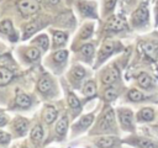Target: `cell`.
Here are the masks:
<instances>
[{
    "instance_id": "1",
    "label": "cell",
    "mask_w": 158,
    "mask_h": 148,
    "mask_svg": "<svg viewBox=\"0 0 158 148\" xmlns=\"http://www.w3.org/2000/svg\"><path fill=\"white\" fill-rule=\"evenodd\" d=\"M115 128H116L115 113H114V110L109 107L102 112V115L98 122L96 130L100 132H114Z\"/></svg>"
},
{
    "instance_id": "2",
    "label": "cell",
    "mask_w": 158,
    "mask_h": 148,
    "mask_svg": "<svg viewBox=\"0 0 158 148\" xmlns=\"http://www.w3.org/2000/svg\"><path fill=\"white\" fill-rule=\"evenodd\" d=\"M149 21V11H148V6L146 2L141 4L133 12L131 16V23L135 27H142L146 26Z\"/></svg>"
},
{
    "instance_id": "3",
    "label": "cell",
    "mask_w": 158,
    "mask_h": 148,
    "mask_svg": "<svg viewBox=\"0 0 158 148\" xmlns=\"http://www.w3.org/2000/svg\"><path fill=\"white\" fill-rule=\"evenodd\" d=\"M118 113V121L121 127L125 131L133 132L135 131V123H133V112L127 107H121L117 111Z\"/></svg>"
},
{
    "instance_id": "4",
    "label": "cell",
    "mask_w": 158,
    "mask_h": 148,
    "mask_svg": "<svg viewBox=\"0 0 158 148\" xmlns=\"http://www.w3.org/2000/svg\"><path fill=\"white\" fill-rule=\"evenodd\" d=\"M40 0H19L17 1V7L19 11L23 17H27L30 15H33L40 10Z\"/></svg>"
},
{
    "instance_id": "5",
    "label": "cell",
    "mask_w": 158,
    "mask_h": 148,
    "mask_svg": "<svg viewBox=\"0 0 158 148\" xmlns=\"http://www.w3.org/2000/svg\"><path fill=\"white\" fill-rule=\"evenodd\" d=\"M116 47H117V43L114 42V41H105L100 48V52H99V56H98V64L102 63L107 57H110L115 51H116Z\"/></svg>"
},
{
    "instance_id": "6",
    "label": "cell",
    "mask_w": 158,
    "mask_h": 148,
    "mask_svg": "<svg viewBox=\"0 0 158 148\" xmlns=\"http://www.w3.org/2000/svg\"><path fill=\"white\" fill-rule=\"evenodd\" d=\"M126 28V21L122 16L120 15H114L109 18L107 25H106V30L111 31V32H120L122 30Z\"/></svg>"
},
{
    "instance_id": "7",
    "label": "cell",
    "mask_w": 158,
    "mask_h": 148,
    "mask_svg": "<svg viewBox=\"0 0 158 148\" xmlns=\"http://www.w3.org/2000/svg\"><path fill=\"white\" fill-rule=\"evenodd\" d=\"M120 78V72L116 67H110L107 68L102 75H101V83L105 85H112L114 83H116Z\"/></svg>"
},
{
    "instance_id": "8",
    "label": "cell",
    "mask_w": 158,
    "mask_h": 148,
    "mask_svg": "<svg viewBox=\"0 0 158 148\" xmlns=\"http://www.w3.org/2000/svg\"><path fill=\"white\" fill-rule=\"evenodd\" d=\"M136 81L138 84V86L143 90H151L153 86H154V79L152 78L151 74H148L147 72H141L137 78H136Z\"/></svg>"
},
{
    "instance_id": "9",
    "label": "cell",
    "mask_w": 158,
    "mask_h": 148,
    "mask_svg": "<svg viewBox=\"0 0 158 148\" xmlns=\"http://www.w3.org/2000/svg\"><path fill=\"white\" fill-rule=\"evenodd\" d=\"M128 142L138 148H158V143L153 142L152 139H148L146 137H131Z\"/></svg>"
},
{
    "instance_id": "10",
    "label": "cell",
    "mask_w": 158,
    "mask_h": 148,
    "mask_svg": "<svg viewBox=\"0 0 158 148\" xmlns=\"http://www.w3.org/2000/svg\"><path fill=\"white\" fill-rule=\"evenodd\" d=\"M118 143H120V139L114 136H102L95 141V144L99 148H114Z\"/></svg>"
},
{
    "instance_id": "11",
    "label": "cell",
    "mask_w": 158,
    "mask_h": 148,
    "mask_svg": "<svg viewBox=\"0 0 158 148\" xmlns=\"http://www.w3.org/2000/svg\"><path fill=\"white\" fill-rule=\"evenodd\" d=\"M78 9L83 16L96 17V7L94 2L90 1H78Z\"/></svg>"
},
{
    "instance_id": "12",
    "label": "cell",
    "mask_w": 158,
    "mask_h": 148,
    "mask_svg": "<svg viewBox=\"0 0 158 148\" xmlns=\"http://www.w3.org/2000/svg\"><path fill=\"white\" fill-rule=\"evenodd\" d=\"M156 117V111L153 107H142L137 112V121L138 122H152Z\"/></svg>"
},
{
    "instance_id": "13",
    "label": "cell",
    "mask_w": 158,
    "mask_h": 148,
    "mask_svg": "<svg viewBox=\"0 0 158 148\" xmlns=\"http://www.w3.org/2000/svg\"><path fill=\"white\" fill-rule=\"evenodd\" d=\"M142 53L152 59H157L158 58V44L157 43H152V42H146L142 43L139 46Z\"/></svg>"
},
{
    "instance_id": "14",
    "label": "cell",
    "mask_w": 158,
    "mask_h": 148,
    "mask_svg": "<svg viewBox=\"0 0 158 148\" xmlns=\"http://www.w3.org/2000/svg\"><path fill=\"white\" fill-rule=\"evenodd\" d=\"M93 120H94V115H85L83 116L78 122L77 125L74 126V131H83V130H86L91 123H93Z\"/></svg>"
},
{
    "instance_id": "15",
    "label": "cell",
    "mask_w": 158,
    "mask_h": 148,
    "mask_svg": "<svg viewBox=\"0 0 158 148\" xmlns=\"http://www.w3.org/2000/svg\"><path fill=\"white\" fill-rule=\"evenodd\" d=\"M127 97L132 102H141V101H144L147 99L146 94H143L138 89H130L127 92Z\"/></svg>"
},
{
    "instance_id": "16",
    "label": "cell",
    "mask_w": 158,
    "mask_h": 148,
    "mask_svg": "<svg viewBox=\"0 0 158 148\" xmlns=\"http://www.w3.org/2000/svg\"><path fill=\"white\" fill-rule=\"evenodd\" d=\"M28 128V121L26 118L22 117H17L14 121V130L19 133V134H23Z\"/></svg>"
},
{
    "instance_id": "17",
    "label": "cell",
    "mask_w": 158,
    "mask_h": 148,
    "mask_svg": "<svg viewBox=\"0 0 158 148\" xmlns=\"http://www.w3.org/2000/svg\"><path fill=\"white\" fill-rule=\"evenodd\" d=\"M37 88H38V90H40L42 94H47V92L51 90V88H52V81H51V79H49L47 75H43V76L38 80Z\"/></svg>"
},
{
    "instance_id": "18",
    "label": "cell",
    "mask_w": 158,
    "mask_h": 148,
    "mask_svg": "<svg viewBox=\"0 0 158 148\" xmlns=\"http://www.w3.org/2000/svg\"><path fill=\"white\" fill-rule=\"evenodd\" d=\"M67 128H68V118L67 116H63L56 125V132L59 137H64L67 133Z\"/></svg>"
},
{
    "instance_id": "19",
    "label": "cell",
    "mask_w": 158,
    "mask_h": 148,
    "mask_svg": "<svg viewBox=\"0 0 158 148\" xmlns=\"http://www.w3.org/2000/svg\"><path fill=\"white\" fill-rule=\"evenodd\" d=\"M15 102L17 104V106H20V107H28L30 105H31V99L25 94V92H21V91H19L17 94H16V99H15Z\"/></svg>"
},
{
    "instance_id": "20",
    "label": "cell",
    "mask_w": 158,
    "mask_h": 148,
    "mask_svg": "<svg viewBox=\"0 0 158 148\" xmlns=\"http://www.w3.org/2000/svg\"><path fill=\"white\" fill-rule=\"evenodd\" d=\"M14 74L11 70H9L5 67H0V85H6L7 83L11 81Z\"/></svg>"
},
{
    "instance_id": "21",
    "label": "cell",
    "mask_w": 158,
    "mask_h": 148,
    "mask_svg": "<svg viewBox=\"0 0 158 148\" xmlns=\"http://www.w3.org/2000/svg\"><path fill=\"white\" fill-rule=\"evenodd\" d=\"M43 138V128L41 125H36L31 131V139L35 143H40Z\"/></svg>"
},
{
    "instance_id": "22",
    "label": "cell",
    "mask_w": 158,
    "mask_h": 148,
    "mask_svg": "<svg viewBox=\"0 0 158 148\" xmlns=\"http://www.w3.org/2000/svg\"><path fill=\"white\" fill-rule=\"evenodd\" d=\"M43 118L47 123H52L57 118V110L53 106H47L43 113Z\"/></svg>"
},
{
    "instance_id": "23",
    "label": "cell",
    "mask_w": 158,
    "mask_h": 148,
    "mask_svg": "<svg viewBox=\"0 0 158 148\" xmlns=\"http://www.w3.org/2000/svg\"><path fill=\"white\" fill-rule=\"evenodd\" d=\"M65 41H67V35L64 32H62V31H54L53 32V46L54 47L64 44Z\"/></svg>"
},
{
    "instance_id": "24",
    "label": "cell",
    "mask_w": 158,
    "mask_h": 148,
    "mask_svg": "<svg viewBox=\"0 0 158 148\" xmlns=\"http://www.w3.org/2000/svg\"><path fill=\"white\" fill-rule=\"evenodd\" d=\"M95 92H96V85H95V83L91 81V80L86 81V83L84 84V86H83V94H84L85 96L91 97V96L95 95Z\"/></svg>"
},
{
    "instance_id": "25",
    "label": "cell",
    "mask_w": 158,
    "mask_h": 148,
    "mask_svg": "<svg viewBox=\"0 0 158 148\" xmlns=\"http://www.w3.org/2000/svg\"><path fill=\"white\" fill-rule=\"evenodd\" d=\"M80 54L86 59V60H90L93 54H94V46L91 43H86L84 46H81L80 48Z\"/></svg>"
},
{
    "instance_id": "26",
    "label": "cell",
    "mask_w": 158,
    "mask_h": 148,
    "mask_svg": "<svg viewBox=\"0 0 158 148\" xmlns=\"http://www.w3.org/2000/svg\"><path fill=\"white\" fill-rule=\"evenodd\" d=\"M70 74H72V78H73L74 80L80 81V80L85 76V70H84L83 67H80V65H75V67L72 69Z\"/></svg>"
},
{
    "instance_id": "27",
    "label": "cell",
    "mask_w": 158,
    "mask_h": 148,
    "mask_svg": "<svg viewBox=\"0 0 158 148\" xmlns=\"http://www.w3.org/2000/svg\"><path fill=\"white\" fill-rule=\"evenodd\" d=\"M117 95H118V91H117V89H116L115 86H109V88L104 91V99H105L106 101H112V100H115V99L117 97Z\"/></svg>"
},
{
    "instance_id": "28",
    "label": "cell",
    "mask_w": 158,
    "mask_h": 148,
    "mask_svg": "<svg viewBox=\"0 0 158 148\" xmlns=\"http://www.w3.org/2000/svg\"><path fill=\"white\" fill-rule=\"evenodd\" d=\"M93 32H94V25L93 23H85L84 27L80 31V38L86 39L93 35Z\"/></svg>"
},
{
    "instance_id": "29",
    "label": "cell",
    "mask_w": 158,
    "mask_h": 148,
    "mask_svg": "<svg viewBox=\"0 0 158 148\" xmlns=\"http://www.w3.org/2000/svg\"><path fill=\"white\" fill-rule=\"evenodd\" d=\"M0 32H2L5 35H12L14 28H12V23L10 20H4L0 23Z\"/></svg>"
},
{
    "instance_id": "30",
    "label": "cell",
    "mask_w": 158,
    "mask_h": 148,
    "mask_svg": "<svg viewBox=\"0 0 158 148\" xmlns=\"http://www.w3.org/2000/svg\"><path fill=\"white\" fill-rule=\"evenodd\" d=\"M68 104H69V106H70L73 110H78V109L80 107L79 99H78L73 92H69V94H68Z\"/></svg>"
},
{
    "instance_id": "31",
    "label": "cell",
    "mask_w": 158,
    "mask_h": 148,
    "mask_svg": "<svg viewBox=\"0 0 158 148\" xmlns=\"http://www.w3.org/2000/svg\"><path fill=\"white\" fill-rule=\"evenodd\" d=\"M35 42H36V43H38V44H40V47H41L42 49H44V51L48 48V44H49L47 35H40V36L35 39Z\"/></svg>"
},
{
    "instance_id": "32",
    "label": "cell",
    "mask_w": 158,
    "mask_h": 148,
    "mask_svg": "<svg viewBox=\"0 0 158 148\" xmlns=\"http://www.w3.org/2000/svg\"><path fill=\"white\" fill-rule=\"evenodd\" d=\"M38 30V25H37V22H31V23H27L26 25V27H25V31H23V35H25V37H27V36H30V35H32V33H35L36 31Z\"/></svg>"
},
{
    "instance_id": "33",
    "label": "cell",
    "mask_w": 158,
    "mask_h": 148,
    "mask_svg": "<svg viewBox=\"0 0 158 148\" xmlns=\"http://www.w3.org/2000/svg\"><path fill=\"white\" fill-rule=\"evenodd\" d=\"M26 57L30 60H36L40 57V51L37 48H35V47H31V48H28L26 51Z\"/></svg>"
},
{
    "instance_id": "34",
    "label": "cell",
    "mask_w": 158,
    "mask_h": 148,
    "mask_svg": "<svg viewBox=\"0 0 158 148\" xmlns=\"http://www.w3.org/2000/svg\"><path fill=\"white\" fill-rule=\"evenodd\" d=\"M67 56H68L67 51H58V52H56V53L53 54V59H54L57 63H62V62H64V60L67 59Z\"/></svg>"
},
{
    "instance_id": "35",
    "label": "cell",
    "mask_w": 158,
    "mask_h": 148,
    "mask_svg": "<svg viewBox=\"0 0 158 148\" xmlns=\"http://www.w3.org/2000/svg\"><path fill=\"white\" fill-rule=\"evenodd\" d=\"M116 5V0H104V12H111Z\"/></svg>"
},
{
    "instance_id": "36",
    "label": "cell",
    "mask_w": 158,
    "mask_h": 148,
    "mask_svg": "<svg viewBox=\"0 0 158 148\" xmlns=\"http://www.w3.org/2000/svg\"><path fill=\"white\" fill-rule=\"evenodd\" d=\"M9 141H10V134H9V133H6V132L0 131V143L6 144Z\"/></svg>"
},
{
    "instance_id": "37",
    "label": "cell",
    "mask_w": 158,
    "mask_h": 148,
    "mask_svg": "<svg viewBox=\"0 0 158 148\" xmlns=\"http://www.w3.org/2000/svg\"><path fill=\"white\" fill-rule=\"evenodd\" d=\"M154 15H156V25H158V1L154 5Z\"/></svg>"
},
{
    "instance_id": "38",
    "label": "cell",
    "mask_w": 158,
    "mask_h": 148,
    "mask_svg": "<svg viewBox=\"0 0 158 148\" xmlns=\"http://www.w3.org/2000/svg\"><path fill=\"white\" fill-rule=\"evenodd\" d=\"M6 122H7L6 117H5V116H2V115H0V127L5 126V125H6Z\"/></svg>"
},
{
    "instance_id": "39",
    "label": "cell",
    "mask_w": 158,
    "mask_h": 148,
    "mask_svg": "<svg viewBox=\"0 0 158 148\" xmlns=\"http://www.w3.org/2000/svg\"><path fill=\"white\" fill-rule=\"evenodd\" d=\"M59 1H60V0H49V2H51V4H53V5H54V4H57V2H59Z\"/></svg>"
},
{
    "instance_id": "40",
    "label": "cell",
    "mask_w": 158,
    "mask_h": 148,
    "mask_svg": "<svg viewBox=\"0 0 158 148\" xmlns=\"http://www.w3.org/2000/svg\"><path fill=\"white\" fill-rule=\"evenodd\" d=\"M23 148H27V147H23Z\"/></svg>"
}]
</instances>
